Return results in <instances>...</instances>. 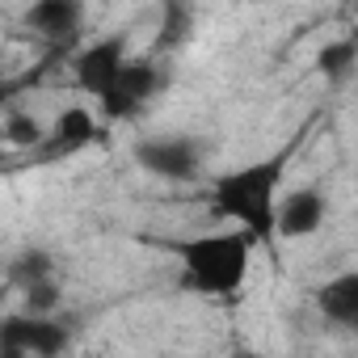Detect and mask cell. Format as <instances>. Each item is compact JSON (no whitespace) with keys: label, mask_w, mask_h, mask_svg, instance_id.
<instances>
[{"label":"cell","mask_w":358,"mask_h":358,"mask_svg":"<svg viewBox=\"0 0 358 358\" xmlns=\"http://www.w3.org/2000/svg\"><path fill=\"white\" fill-rule=\"evenodd\" d=\"M287 156L253 160L245 169H228L211 182V211L220 220H236L249 241L270 245L278 236V186H282Z\"/></svg>","instance_id":"obj_1"},{"label":"cell","mask_w":358,"mask_h":358,"mask_svg":"<svg viewBox=\"0 0 358 358\" xmlns=\"http://www.w3.org/2000/svg\"><path fill=\"white\" fill-rule=\"evenodd\" d=\"M164 249L182 262V287L207 299H232L241 295L253 262V241L245 232H220V236H186L164 241Z\"/></svg>","instance_id":"obj_2"},{"label":"cell","mask_w":358,"mask_h":358,"mask_svg":"<svg viewBox=\"0 0 358 358\" xmlns=\"http://www.w3.org/2000/svg\"><path fill=\"white\" fill-rule=\"evenodd\" d=\"M135 164L160 182H194L203 173V148L190 135H148L131 148Z\"/></svg>","instance_id":"obj_3"},{"label":"cell","mask_w":358,"mask_h":358,"mask_svg":"<svg viewBox=\"0 0 358 358\" xmlns=\"http://www.w3.org/2000/svg\"><path fill=\"white\" fill-rule=\"evenodd\" d=\"M68 350V329L51 316H5L0 324V358H59Z\"/></svg>","instance_id":"obj_4"},{"label":"cell","mask_w":358,"mask_h":358,"mask_svg":"<svg viewBox=\"0 0 358 358\" xmlns=\"http://www.w3.org/2000/svg\"><path fill=\"white\" fill-rule=\"evenodd\" d=\"M160 85H164V76H160V68H156L152 59H127V68L118 72V80H114V85L106 89V97H101L106 118L122 122V118L139 114V110L156 97Z\"/></svg>","instance_id":"obj_5"},{"label":"cell","mask_w":358,"mask_h":358,"mask_svg":"<svg viewBox=\"0 0 358 358\" xmlns=\"http://www.w3.org/2000/svg\"><path fill=\"white\" fill-rule=\"evenodd\" d=\"M127 59H131V55H127V34L97 38V43H89V47L76 55V64H72L76 85L101 101V97H106V89H110V85L118 80V72L127 68Z\"/></svg>","instance_id":"obj_6"},{"label":"cell","mask_w":358,"mask_h":358,"mask_svg":"<svg viewBox=\"0 0 358 358\" xmlns=\"http://www.w3.org/2000/svg\"><path fill=\"white\" fill-rule=\"evenodd\" d=\"M316 308L333 329L358 337V270H341L329 282H320L316 287Z\"/></svg>","instance_id":"obj_7"},{"label":"cell","mask_w":358,"mask_h":358,"mask_svg":"<svg viewBox=\"0 0 358 358\" xmlns=\"http://www.w3.org/2000/svg\"><path fill=\"white\" fill-rule=\"evenodd\" d=\"M324 224V194L303 186L291 190L287 199H278V236L282 241H303Z\"/></svg>","instance_id":"obj_8"},{"label":"cell","mask_w":358,"mask_h":358,"mask_svg":"<svg viewBox=\"0 0 358 358\" xmlns=\"http://www.w3.org/2000/svg\"><path fill=\"white\" fill-rule=\"evenodd\" d=\"M93 139H97V122H93V114H89L85 106H72V110H64V114L55 118V127L47 131L43 152H47V156H72V152L89 148Z\"/></svg>","instance_id":"obj_9"},{"label":"cell","mask_w":358,"mask_h":358,"mask_svg":"<svg viewBox=\"0 0 358 358\" xmlns=\"http://www.w3.org/2000/svg\"><path fill=\"white\" fill-rule=\"evenodd\" d=\"M80 17H85V9L76 0H38V5L26 13V22L47 38H64V34L72 38L80 30Z\"/></svg>","instance_id":"obj_10"},{"label":"cell","mask_w":358,"mask_h":358,"mask_svg":"<svg viewBox=\"0 0 358 358\" xmlns=\"http://www.w3.org/2000/svg\"><path fill=\"white\" fill-rule=\"evenodd\" d=\"M358 64V43L354 38H333V43H324L320 51H316V72L324 76V80H345V72Z\"/></svg>","instance_id":"obj_11"},{"label":"cell","mask_w":358,"mask_h":358,"mask_svg":"<svg viewBox=\"0 0 358 358\" xmlns=\"http://www.w3.org/2000/svg\"><path fill=\"white\" fill-rule=\"evenodd\" d=\"M9 278L26 291V287H34V282H47V278H59L55 274V262H51V253L47 249H22L17 257H13V266H9Z\"/></svg>","instance_id":"obj_12"},{"label":"cell","mask_w":358,"mask_h":358,"mask_svg":"<svg viewBox=\"0 0 358 358\" xmlns=\"http://www.w3.org/2000/svg\"><path fill=\"white\" fill-rule=\"evenodd\" d=\"M5 135H9L13 148H43L47 143V131H43V122L34 114H9L5 118Z\"/></svg>","instance_id":"obj_13"},{"label":"cell","mask_w":358,"mask_h":358,"mask_svg":"<svg viewBox=\"0 0 358 358\" xmlns=\"http://www.w3.org/2000/svg\"><path fill=\"white\" fill-rule=\"evenodd\" d=\"M22 299H26V312H30V316H51V312L59 308V299H64V287H59V278H47V282L26 287Z\"/></svg>","instance_id":"obj_14"},{"label":"cell","mask_w":358,"mask_h":358,"mask_svg":"<svg viewBox=\"0 0 358 358\" xmlns=\"http://www.w3.org/2000/svg\"><path fill=\"white\" fill-rule=\"evenodd\" d=\"M182 22H190V13H182V9H164V26H160V43H177L182 38Z\"/></svg>","instance_id":"obj_15"}]
</instances>
